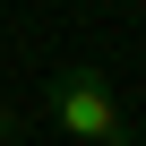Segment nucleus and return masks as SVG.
<instances>
[{"instance_id":"obj_1","label":"nucleus","mask_w":146,"mask_h":146,"mask_svg":"<svg viewBox=\"0 0 146 146\" xmlns=\"http://www.w3.org/2000/svg\"><path fill=\"white\" fill-rule=\"evenodd\" d=\"M52 120L78 137V146H137V129L120 120V95L95 60H60V78H52Z\"/></svg>"},{"instance_id":"obj_2","label":"nucleus","mask_w":146,"mask_h":146,"mask_svg":"<svg viewBox=\"0 0 146 146\" xmlns=\"http://www.w3.org/2000/svg\"><path fill=\"white\" fill-rule=\"evenodd\" d=\"M0 146H17V137H9V103H0Z\"/></svg>"}]
</instances>
